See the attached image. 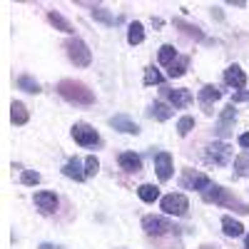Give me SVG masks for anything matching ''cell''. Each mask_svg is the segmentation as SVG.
Returning a JSON list of instances; mask_svg holds the SVG:
<instances>
[{
  "mask_svg": "<svg viewBox=\"0 0 249 249\" xmlns=\"http://www.w3.org/2000/svg\"><path fill=\"white\" fill-rule=\"evenodd\" d=\"M20 179H23V184L35 187V184L40 182V175H37V172H33V170H23V177H20Z\"/></svg>",
  "mask_w": 249,
  "mask_h": 249,
  "instance_id": "cell-31",
  "label": "cell"
},
{
  "mask_svg": "<svg viewBox=\"0 0 249 249\" xmlns=\"http://www.w3.org/2000/svg\"><path fill=\"white\" fill-rule=\"evenodd\" d=\"M65 53H68L70 62H75L77 68H88L90 62H92V53H90V48L82 43L80 37H70V40H68V43H65Z\"/></svg>",
  "mask_w": 249,
  "mask_h": 249,
  "instance_id": "cell-2",
  "label": "cell"
},
{
  "mask_svg": "<svg viewBox=\"0 0 249 249\" xmlns=\"http://www.w3.org/2000/svg\"><path fill=\"white\" fill-rule=\"evenodd\" d=\"M62 175L70 177V179H75V182H82V179L88 177L85 170L80 167V162H77V160H68V162H65V167H62Z\"/></svg>",
  "mask_w": 249,
  "mask_h": 249,
  "instance_id": "cell-15",
  "label": "cell"
},
{
  "mask_svg": "<svg viewBox=\"0 0 249 249\" xmlns=\"http://www.w3.org/2000/svg\"><path fill=\"white\" fill-rule=\"evenodd\" d=\"M15 82H18V88H20V90H25V92H33V95L40 92V85H37V82H35L30 75H20Z\"/></svg>",
  "mask_w": 249,
  "mask_h": 249,
  "instance_id": "cell-24",
  "label": "cell"
},
{
  "mask_svg": "<svg viewBox=\"0 0 249 249\" xmlns=\"http://www.w3.org/2000/svg\"><path fill=\"white\" fill-rule=\"evenodd\" d=\"M182 187H187V190H210V177L207 175H199V172H184L182 177Z\"/></svg>",
  "mask_w": 249,
  "mask_h": 249,
  "instance_id": "cell-8",
  "label": "cell"
},
{
  "mask_svg": "<svg viewBox=\"0 0 249 249\" xmlns=\"http://www.w3.org/2000/svg\"><path fill=\"white\" fill-rule=\"evenodd\" d=\"M187 65H190V57H177V62L170 65V77H182L187 72Z\"/></svg>",
  "mask_w": 249,
  "mask_h": 249,
  "instance_id": "cell-26",
  "label": "cell"
},
{
  "mask_svg": "<svg viewBox=\"0 0 249 249\" xmlns=\"http://www.w3.org/2000/svg\"><path fill=\"white\" fill-rule=\"evenodd\" d=\"M110 124L115 130H120V132H124V135H140V127H137V122H132L127 115H115L112 120H110Z\"/></svg>",
  "mask_w": 249,
  "mask_h": 249,
  "instance_id": "cell-11",
  "label": "cell"
},
{
  "mask_svg": "<svg viewBox=\"0 0 249 249\" xmlns=\"http://www.w3.org/2000/svg\"><path fill=\"white\" fill-rule=\"evenodd\" d=\"M37 249H62V247H55V244H48V242H45V244H40Z\"/></svg>",
  "mask_w": 249,
  "mask_h": 249,
  "instance_id": "cell-35",
  "label": "cell"
},
{
  "mask_svg": "<svg viewBox=\"0 0 249 249\" xmlns=\"http://www.w3.org/2000/svg\"><path fill=\"white\" fill-rule=\"evenodd\" d=\"M175 28H179L184 35H190V37H195V40H204V33L197 28V25H190V23H184L182 18H177L175 20Z\"/></svg>",
  "mask_w": 249,
  "mask_h": 249,
  "instance_id": "cell-18",
  "label": "cell"
},
{
  "mask_svg": "<svg viewBox=\"0 0 249 249\" xmlns=\"http://www.w3.org/2000/svg\"><path fill=\"white\" fill-rule=\"evenodd\" d=\"M239 144H242V147H247V150H249V132L239 135Z\"/></svg>",
  "mask_w": 249,
  "mask_h": 249,
  "instance_id": "cell-34",
  "label": "cell"
},
{
  "mask_svg": "<svg viewBox=\"0 0 249 249\" xmlns=\"http://www.w3.org/2000/svg\"><path fill=\"white\" fill-rule=\"evenodd\" d=\"M35 204H37V210L43 214H53L57 210V197H55V192H37L35 195Z\"/></svg>",
  "mask_w": 249,
  "mask_h": 249,
  "instance_id": "cell-10",
  "label": "cell"
},
{
  "mask_svg": "<svg viewBox=\"0 0 249 249\" xmlns=\"http://www.w3.org/2000/svg\"><path fill=\"white\" fill-rule=\"evenodd\" d=\"M199 249H219V247H212V244H202Z\"/></svg>",
  "mask_w": 249,
  "mask_h": 249,
  "instance_id": "cell-36",
  "label": "cell"
},
{
  "mask_svg": "<svg viewBox=\"0 0 249 249\" xmlns=\"http://www.w3.org/2000/svg\"><path fill=\"white\" fill-rule=\"evenodd\" d=\"M92 18H95V20H100L102 25H115V18H112L105 8H92Z\"/></svg>",
  "mask_w": 249,
  "mask_h": 249,
  "instance_id": "cell-28",
  "label": "cell"
},
{
  "mask_svg": "<svg viewBox=\"0 0 249 249\" xmlns=\"http://www.w3.org/2000/svg\"><path fill=\"white\" fill-rule=\"evenodd\" d=\"M137 195H140L142 202H155L160 197V190H157L155 184H140L137 187Z\"/></svg>",
  "mask_w": 249,
  "mask_h": 249,
  "instance_id": "cell-23",
  "label": "cell"
},
{
  "mask_svg": "<svg viewBox=\"0 0 249 249\" xmlns=\"http://www.w3.org/2000/svg\"><path fill=\"white\" fill-rule=\"evenodd\" d=\"M244 249H249V237H247V242H244Z\"/></svg>",
  "mask_w": 249,
  "mask_h": 249,
  "instance_id": "cell-37",
  "label": "cell"
},
{
  "mask_svg": "<svg viewBox=\"0 0 249 249\" xmlns=\"http://www.w3.org/2000/svg\"><path fill=\"white\" fill-rule=\"evenodd\" d=\"M164 97H167L175 107H187L192 102V92L190 90H164Z\"/></svg>",
  "mask_w": 249,
  "mask_h": 249,
  "instance_id": "cell-14",
  "label": "cell"
},
{
  "mask_svg": "<svg viewBox=\"0 0 249 249\" xmlns=\"http://www.w3.org/2000/svg\"><path fill=\"white\" fill-rule=\"evenodd\" d=\"M155 170H157V177L160 182H167L172 177V155L170 152H157L155 155Z\"/></svg>",
  "mask_w": 249,
  "mask_h": 249,
  "instance_id": "cell-7",
  "label": "cell"
},
{
  "mask_svg": "<svg viewBox=\"0 0 249 249\" xmlns=\"http://www.w3.org/2000/svg\"><path fill=\"white\" fill-rule=\"evenodd\" d=\"M160 82H162V75H160L155 68L144 70V85H160Z\"/></svg>",
  "mask_w": 249,
  "mask_h": 249,
  "instance_id": "cell-29",
  "label": "cell"
},
{
  "mask_svg": "<svg viewBox=\"0 0 249 249\" xmlns=\"http://www.w3.org/2000/svg\"><path fill=\"white\" fill-rule=\"evenodd\" d=\"M222 230H224L227 237H242L244 234L242 222H237L234 217H222Z\"/></svg>",
  "mask_w": 249,
  "mask_h": 249,
  "instance_id": "cell-16",
  "label": "cell"
},
{
  "mask_svg": "<svg viewBox=\"0 0 249 249\" xmlns=\"http://www.w3.org/2000/svg\"><path fill=\"white\" fill-rule=\"evenodd\" d=\"M204 199L207 202H217V204H237V199H232L230 195H227L224 187H210V190H204Z\"/></svg>",
  "mask_w": 249,
  "mask_h": 249,
  "instance_id": "cell-12",
  "label": "cell"
},
{
  "mask_svg": "<svg viewBox=\"0 0 249 249\" xmlns=\"http://www.w3.org/2000/svg\"><path fill=\"white\" fill-rule=\"evenodd\" d=\"M195 130V117H190V115H187V117H179V122H177V132L184 137V135H190Z\"/></svg>",
  "mask_w": 249,
  "mask_h": 249,
  "instance_id": "cell-27",
  "label": "cell"
},
{
  "mask_svg": "<svg viewBox=\"0 0 249 249\" xmlns=\"http://www.w3.org/2000/svg\"><path fill=\"white\" fill-rule=\"evenodd\" d=\"M144 40V28H142V23H132L130 28H127V43L130 45H140Z\"/></svg>",
  "mask_w": 249,
  "mask_h": 249,
  "instance_id": "cell-22",
  "label": "cell"
},
{
  "mask_svg": "<svg viewBox=\"0 0 249 249\" xmlns=\"http://www.w3.org/2000/svg\"><path fill=\"white\" fill-rule=\"evenodd\" d=\"M207 162H212V164H230L232 160V147L227 142H212L210 147H207L204 152Z\"/></svg>",
  "mask_w": 249,
  "mask_h": 249,
  "instance_id": "cell-4",
  "label": "cell"
},
{
  "mask_svg": "<svg viewBox=\"0 0 249 249\" xmlns=\"http://www.w3.org/2000/svg\"><path fill=\"white\" fill-rule=\"evenodd\" d=\"M142 230L147 232L150 237H160V234H167L172 230V224L164 219V217H155V214H147L142 219Z\"/></svg>",
  "mask_w": 249,
  "mask_h": 249,
  "instance_id": "cell-6",
  "label": "cell"
},
{
  "mask_svg": "<svg viewBox=\"0 0 249 249\" xmlns=\"http://www.w3.org/2000/svg\"><path fill=\"white\" fill-rule=\"evenodd\" d=\"M97 170H100V162H97V157L90 155V157L85 160V175L92 177V175H97Z\"/></svg>",
  "mask_w": 249,
  "mask_h": 249,
  "instance_id": "cell-30",
  "label": "cell"
},
{
  "mask_svg": "<svg viewBox=\"0 0 249 249\" xmlns=\"http://www.w3.org/2000/svg\"><path fill=\"white\" fill-rule=\"evenodd\" d=\"M117 162H120V167H122L124 172H140V170H142V160H140V155H135V152H122V155L117 157Z\"/></svg>",
  "mask_w": 249,
  "mask_h": 249,
  "instance_id": "cell-13",
  "label": "cell"
},
{
  "mask_svg": "<svg viewBox=\"0 0 249 249\" xmlns=\"http://www.w3.org/2000/svg\"><path fill=\"white\" fill-rule=\"evenodd\" d=\"M237 175H249V157L247 155L237 157Z\"/></svg>",
  "mask_w": 249,
  "mask_h": 249,
  "instance_id": "cell-32",
  "label": "cell"
},
{
  "mask_svg": "<svg viewBox=\"0 0 249 249\" xmlns=\"http://www.w3.org/2000/svg\"><path fill=\"white\" fill-rule=\"evenodd\" d=\"M10 117L15 124H25L28 122V107L23 105V102H13V107H10Z\"/></svg>",
  "mask_w": 249,
  "mask_h": 249,
  "instance_id": "cell-21",
  "label": "cell"
},
{
  "mask_svg": "<svg viewBox=\"0 0 249 249\" xmlns=\"http://www.w3.org/2000/svg\"><path fill=\"white\" fill-rule=\"evenodd\" d=\"M157 60H160V65H172V62L177 60V50H175L172 45H162Z\"/></svg>",
  "mask_w": 249,
  "mask_h": 249,
  "instance_id": "cell-25",
  "label": "cell"
},
{
  "mask_svg": "<svg viewBox=\"0 0 249 249\" xmlns=\"http://www.w3.org/2000/svg\"><path fill=\"white\" fill-rule=\"evenodd\" d=\"M150 117L164 122V120H170V117H172V107H170V105H164V102H152V105H150Z\"/></svg>",
  "mask_w": 249,
  "mask_h": 249,
  "instance_id": "cell-17",
  "label": "cell"
},
{
  "mask_svg": "<svg viewBox=\"0 0 249 249\" xmlns=\"http://www.w3.org/2000/svg\"><path fill=\"white\" fill-rule=\"evenodd\" d=\"M219 97H222V92H219V88H214V85H204V88L199 90V100H202L204 107L210 105V102L219 100Z\"/></svg>",
  "mask_w": 249,
  "mask_h": 249,
  "instance_id": "cell-20",
  "label": "cell"
},
{
  "mask_svg": "<svg viewBox=\"0 0 249 249\" xmlns=\"http://www.w3.org/2000/svg\"><path fill=\"white\" fill-rule=\"evenodd\" d=\"M234 102H249V92H237L234 95Z\"/></svg>",
  "mask_w": 249,
  "mask_h": 249,
  "instance_id": "cell-33",
  "label": "cell"
},
{
  "mask_svg": "<svg viewBox=\"0 0 249 249\" xmlns=\"http://www.w3.org/2000/svg\"><path fill=\"white\" fill-rule=\"evenodd\" d=\"M48 20H50V23H53L57 30H62V33H68V35H70V33H75V28H72V25H70L68 20L60 15V13H55V10H50V13H48Z\"/></svg>",
  "mask_w": 249,
  "mask_h": 249,
  "instance_id": "cell-19",
  "label": "cell"
},
{
  "mask_svg": "<svg viewBox=\"0 0 249 249\" xmlns=\"http://www.w3.org/2000/svg\"><path fill=\"white\" fill-rule=\"evenodd\" d=\"M160 207H162V210L164 212H167V214H175V217H184L187 214V210H190V202H187V197L184 195H164L162 199H160Z\"/></svg>",
  "mask_w": 249,
  "mask_h": 249,
  "instance_id": "cell-3",
  "label": "cell"
},
{
  "mask_svg": "<svg viewBox=\"0 0 249 249\" xmlns=\"http://www.w3.org/2000/svg\"><path fill=\"white\" fill-rule=\"evenodd\" d=\"M57 92H60V97H65L68 102H75V105H92L95 102L92 90L80 80H60Z\"/></svg>",
  "mask_w": 249,
  "mask_h": 249,
  "instance_id": "cell-1",
  "label": "cell"
},
{
  "mask_svg": "<svg viewBox=\"0 0 249 249\" xmlns=\"http://www.w3.org/2000/svg\"><path fill=\"white\" fill-rule=\"evenodd\" d=\"M224 82H227V85H232L234 90H242L247 85V75H244V70L239 65H230L224 70Z\"/></svg>",
  "mask_w": 249,
  "mask_h": 249,
  "instance_id": "cell-9",
  "label": "cell"
},
{
  "mask_svg": "<svg viewBox=\"0 0 249 249\" xmlns=\"http://www.w3.org/2000/svg\"><path fill=\"white\" fill-rule=\"evenodd\" d=\"M72 140L77 144H82V147H95V144H100V135L95 132V127H90L85 122H80L72 127Z\"/></svg>",
  "mask_w": 249,
  "mask_h": 249,
  "instance_id": "cell-5",
  "label": "cell"
}]
</instances>
